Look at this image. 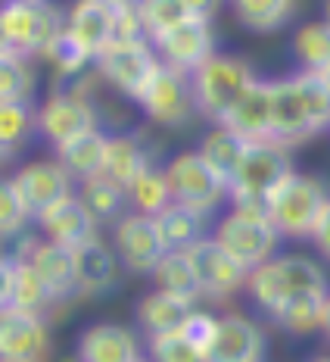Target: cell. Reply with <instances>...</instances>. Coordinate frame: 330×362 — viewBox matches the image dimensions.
<instances>
[{
  "label": "cell",
  "mask_w": 330,
  "mask_h": 362,
  "mask_svg": "<svg viewBox=\"0 0 330 362\" xmlns=\"http://www.w3.org/2000/svg\"><path fill=\"white\" fill-rule=\"evenodd\" d=\"M290 172H293V163H290V153L283 144H277L274 138L250 141L237 175L231 178V203H234V209L268 213V197Z\"/></svg>",
  "instance_id": "obj_1"
},
{
  "label": "cell",
  "mask_w": 330,
  "mask_h": 362,
  "mask_svg": "<svg viewBox=\"0 0 330 362\" xmlns=\"http://www.w3.org/2000/svg\"><path fill=\"white\" fill-rule=\"evenodd\" d=\"M66 28V19L50 0H6L0 10V44L4 54L44 57L50 41Z\"/></svg>",
  "instance_id": "obj_2"
},
{
  "label": "cell",
  "mask_w": 330,
  "mask_h": 362,
  "mask_svg": "<svg viewBox=\"0 0 330 362\" xmlns=\"http://www.w3.org/2000/svg\"><path fill=\"white\" fill-rule=\"evenodd\" d=\"M190 78L193 94H197V112H202L209 122H224L228 112L237 107V100L256 81V72L240 57L212 54Z\"/></svg>",
  "instance_id": "obj_3"
},
{
  "label": "cell",
  "mask_w": 330,
  "mask_h": 362,
  "mask_svg": "<svg viewBox=\"0 0 330 362\" xmlns=\"http://www.w3.org/2000/svg\"><path fill=\"white\" fill-rule=\"evenodd\" d=\"M327 203L330 197L318 178L290 172L268 197V218L287 238H312Z\"/></svg>",
  "instance_id": "obj_4"
},
{
  "label": "cell",
  "mask_w": 330,
  "mask_h": 362,
  "mask_svg": "<svg viewBox=\"0 0 330 362\" xmlns=\"http://www.w3.org/2000/svg\"><path fill=\"white\" fill-rule=\"evenodd\" d=\"M165 178H169L171 197L200 213H212L224 197H231V181L221 172H215V165L200 150L178 153L165 165Z\"/></svg>",
  "instance_id": "obj_5"
},
{
  "label": "cell",
  "mask_w": 330,
  "mask_h": 362,
  "mask_svg": "<svg viewBox=\"0 0 330 362\" xmlns=\"http://www.w3.org/2000/svg\"><path fill=\"white\" fill-rule=\"evenodd\" d=\"M97 72L109 81L116 90H122L131 100H140V94L159 72L162 59L156 54L153 41H109L94 59Z\"/></svg>",
  "instance_id": "obj_6"
},
{
  "label": "cell",
  "mask_w": 330,
  "mask_h": 362,
  "mask_svg": "<svg viewBox=\"0 0 330 362\" xmlns=\"http://www.w3.org/2000/svg\"><path fill=\"white\" fill-rule=\"evenodd\" d=\"M215 238H219V244L224 250L231 256H237V259L252 272L256 266L271 259L281 231L274 228V222L268 218V213L231 209V213L219 222V228H215Z\"/></svg>",
  "instance_id": "obj_7"
},
{
  "label": "cell",
  "mask_w": 330,
  "mask_h": 362,
  "mask_svg": "<svg viewBox=\"0 0 330 362\" xmlns=\"http://www.w3.org/2000/svg\"><path fill=\"white\" fill-rule=\"evenodd\" d=\"M140 107L156 125H184L197 110V94H193V78L190 72L171 69V66H159L153 81L140 94Z\"/></svg>",
  "instance_id": "obj_8"
},
{
  "label": "cell",
  "mask_w": 330,
  "mask_h": 362,
  "mask_svg": "<svg viewBox=\"0 0 330 362\" xmlns=\"http://www.w3.org/2000/svg\"><path fill=\"white\" fill-rule=\"evenodd\" d=\"M112 244L131 272H153L162 256L169 253L159 235V225H156V216L147 213H128L118 218Z\"/></svg>",
  "instance_id": "obj_9"
},
{
  "label": "cell",
  "mask_w": 330,
  "mask_h": 362,
  "mask_svg": "<svg viewBox=\"0 0 330 362\" xmlns=\"http://www.w3.org/2000/svg\"><path fill=\"white\" fill-rule=\"evenodd\" d=\"M94 128H97V112L81 94L56 90L37 110V132L56 147L85 132H94Z\"/></svg>",
  "instance_id": "obj_10"
},
{
  "label": "cell",
  "mask_w": 330,
  "mask_h": 362,
  "mask_svg": "<svg viewBox=\"0 0 330 362\" xmlns=\"http://www.w3.org/2000/svg\"><path fill=\"white\" fill-rule=\"evenodd\" d=\"M190 259H193V269L200 275V284H202V293L209 297L221 300L228 293H234L240 284L250 281V269L231 256L224 247L219 244V238H202L190 247Z\"/></svg>",
  "instance_id": "obj_11"
},
{
  "label": "cell",
  "mask_w": 330,
  "mask_h": 362,
  "mask_svg": "<svg viewBox=\"0 0 330 362\" xmlns=\"http://www.w3.org/2000/svg\"><path fill=\"white\" fill-rule=\"evenodd\" d=\"M153 47L165 66L193 75L212 57V28H209V19H184L181 25L169 28L165 35L156 37Z\"/></svg>",
  "instance_id": "obj_12"
},
{
  "label": "cell",
  "mask_w": 330,
  "mask_h": 362,
  "mask_svg": "<svg viewBox=\"0 0 330 362\" xmlns=\"http://www.w3.org/2000/svg\"><path fill=\"white\" fill-rule=\"evenodd\" d=\"M13 185L19 187L22 200L28 203L35 218L47 213L50 206H56L59 200L72 197V175L59 160H37L22 165L13 175Z\"/></svg>",
  "instance_id": "obj_13"
},
{
  "label": "cell",
  "mask_w": 330,
  "mask_h": 362,
  "mask_svg": "<svg viewBox=\"0 0 330 362\" xmlns=\"http://www.w3.org/2000/svg\"><path fill=\"white\" fill-rule=\"evenodd\" d=\"M47 353V325L41 322V313L6 306L0 313V356L41 362Z\"/></svg>",
  "instance_id": "obj_14"
},
{
  "label": "cell",
  "mask_w": 330,
  "mask_h": 362,
  "mask_svg": "<svg viewBox=\"0 0 330 362\" xmlns=\"http://www.w3.org/2000/svg\"><path fill=\"white\" fill-rule=\"evenodd\" d=\"M312 134L314 125L296 88V78L290 75V78L271 81V138L283 147H293Z\"/></svg>",
  "instance_id": "obj_15"
},
{
  "label": "cell",
  "mask_w": 330,
  "mask_h": 362,
  "mask_svg": "<svg viewBox=\"0 0 330 362\" xmlns=\"http://www.w3.org/2000/svg\"><path fill=\"white\" fill-rule=\"evenodd\" d=\"M35 222L41 225V231L47 240L78 250L81 244H87V240L97 238V222H100V218L87 209L85 200L72 194V197L59 200L56 206H50L47 213H41Z\"/></svg>",
  "instance_id": "obj_16"
},
{
  "label": "cell",
  "mask_w": 330,
  "mask_h": 362,
  "mask_svg": "<svg viewBox=\"0 0 330 362\" xmlns=\"http://www.w3.org/2000/svg\"><path fill=\"white\" fill-rule=\"evenodd\" d=\"M0 297H4V309H28V313H41L44 306L54 300V291L44 284V278L35 272V266L25 256H4L0 266Z\"/></svg>",
  "instance_id": "obj_17"
},
{
  "label": "cell",
  "mask_w": 330,
  "mask_h": 362,
  "mask_svg": "<svg viewBox=\"0 0 330 362\" xmlns=\"http://www.w3.org/2000/svg\"><path fill=\"white\" fill-rule=\"evenodd\" d=\"M262 331L243 315H221L219 331L206 350V362H259Z\"/></svg>",
  "instance_id": "obj_18"
},
{
  "label": "cell",
  "mask_w": 330,
  "mask_h": 362,
  "mask_svg": "<svg viewBox=\"0 0 330 362\" xmlns=\"http://www.w3.org/2000/svg\"><path fill=\"white\" fill-rule=\"evenodd\" d=\"M25 259L44 278V284L54 291V297H69L72 291H78V256H75V247L44 240V244H32Z\"/></svg>",
  "instance_id": "obj_19"
},
{
  "label": "cell",
  "mask_w": 330,
  "mask_h": 362,
  "mask_svg": "<svg viewBox=\"0 0 330 362\" xmlns=\"http://www.w3.org/2000/svg\"><path fill=\"white\" fill-rule=\"evenodd\" d=\"M224 125L240 132L246 141H265L271 138V81L256 78L237 107L228 112Z\"/></svg>",
  "instance_id": "obj_20"
},
{
  "label": "cell",
  "mask_w": 330,
  "mask_h": 362,
  "mask_svg": "<svg viewBox=\"0 0 330 362\" xmlns=\"http://www.w3.org/2000/svg\"><path fill=\"white\" fill-rule=\"evenodd\" d=\"M66 28L78 37L81 47L94 59L109 41H116V25H112V10L100 4H87V0H75V6L66 16Z\"/></svg>",
  "instance_id": "obj_21"
},
{
  "label": "cell",
  "mask_w": 330,
  "mask_h": 362,
  "mask_svg": "<svg viewBox=\"0 0 330 362\" xmlns=\"http://www.w3.org/2000/svg\"><path fill=\"white\" fill-rule=\"evenodd\" d=\"M81 362H138V344L122 325H94L78 341Z\"/></svg>",
  "instance_id": "obj_22"
},
{
  "label": "cell",
  "mask_w": 330,
  "mask_h": 362,
  "mask_svg": "<svg viewBox=\"0 0 330 362\" xmlns=\"http://www.w3.org/2000/svg\"><path fill=\"white\" fill-rule=\"evenodd\" d=\"M106 144H109V134L94 128V132H85V134H78V138L59 144L56 160L66 165V172H69L72 178H78V181L94 178V175H100L103 163H106Z\"/></svg>",
  "instance_id": "obj_23"
},
{
  "label": "cell",
  "mask_w": 330,
  "mask_h": 362,
  "mask_svg": "<svg viewBox=\"0 0 330 362\" xmlns=\"http://www.w3.org/2000/svg\"><path fill=\"white\" fill-rule=\"evenodd\" d=\"M190 313H193V300L175 297V293L156 288L153 293H147V297L140 300L138 322L144 325L149 337H156V334H169V331H181V325L187 322Z\"/></svg>",
  "instance_id": "obj_24"
},
{
  "label": "cell",
  "mask_w": 330,
  "mask_h": 362,
  "mask_svg": "<svg viewBox=\"0 0 330 362\" xmlns=\"http://www.w3.org/2000/svg\"><path fill=\"white\" fill-rule=\"evenodd\" d=\"M156 225H159V235L169 250H190L197 240L206 238V213L178 200H171L156 216Z\"/></svg>",
  "instance_id": "obj_25"
},
{
  "label": "cell",
  "mask_w": 330,
  "mask_h": 362,
  "mask_svg": "<svg viewBox=\"0 0 330 362\" xmlns=\"http://www.w3.org/2000/svg\"><path fill=\"white\" fill-rule=\"evenodd\" d=\"M147 169H149V156L134 134H109L103 172L112 181H118L122 187H131Z\"/></svg>",
  "instance_id": "obj_26"
},
{
  "label": "cell",
  "mask_w": 330,
  "mask_h": 362,
  "mask_svg": "<svg viewBox=\"0 0 330 362\" xmlns=\"http://www.w3.org/2000/svg\"><path fill=\"white\" fill-rule=\"evenodd\" d=\"M327 297L330 293H321V291H296L277 306L271 319L281 328L293 331V334H309V331L321 328V322H324Z\"/></svg>",
  "instance_id": "obj_27"
},
{
  "label": "cell",
  "mask_w": 330,
  "mask_h": 362,
  "mask_svg": "<svg viewBox=\"0 0 330 362\" xmlns=\"http://www.w3.org/2000/svg\"><path fill=\"white\" fill-rule=\"evenodd\" d=\"M149 275L156 278V288L159 291H169V293H175V297H184V300L202 297L200 275H197V269H193V259L187 250H169Z\"/></svg>",
  "instance_id": "obj_28"
},
{
  "label": "cell",
  "mask_w": 330,
  "mask_h": 362,
  "mask_svg": "<svg viewBox=\"0 0 330 362\" xmlns=\"http://www.w3.org/2000/svg\"><path fill=\"white\" fill-rule=\"evenodd\" d=\"M75 256H78V291L81 293H100L116 281V253L100 238L81 244L75 250Z\"/></svg>",
  "instance_id": "obj_29"
},
{
  "label": "cell",
  "mask_w": 330,
  "mask_h": 362,
  "mask_svg": "<svg viewBox=\"0 0 330 362\" xmlns=\"http://www.w3.org/2000/svg\"><path fill=\"white\" fill-rule=\"evenodd\" d=\"M246 147H250V141H246L240 132H234V128L224 125V122H215L212 132L202 138L200 153L215 165V172H221V175L231 181L237 175L240 163H243Z\"/></svg>",
  "instance_id": "obj_30"
},
{
  "label": "cell",
  "mask_w": 330,
  "mask_h": 362,
  "mask_svg": "<svg viewBox=\"0 0 330 362\" xmlns=\"http://www.w3.org/2000/svg\"><path fill=\"white\" fill-rule=\"evenodd\" d=\"M237 22L250 32H274L293 13V0H231Z\"/></svg>",
  "instance_id": "obj_31"
},
{
  "label": "cell",
  "mask_w": 330,
  "mask_h": 362,
  "mask_svg": "<svg viewBox=\"0 0 330 362\" xmlns=\"http://www.w3.org/2000/svg\"><path fill=\"white\" fill-rule=\"evenodd\" d=\"M78 197L87 203V209H91L100 222L116 218L118 213H122L125 200H131L128 197V187H122L118 181H112L106 172H100V175L81 181V194H78Z\"/></svg>",
  "instance_id": "obj_32"
},
{
  "label": "cell",
  "mask_w": 330,
  "mask_h": 362,
  "mask_svg": "<svg viewBox=\"0 0 330 362\" xmlns=\"http://www.w3.org/2000/svg\"><path fill=\"white\" fill-rule=\"evenodd\" d=\"M293 57L299 69L324 72L330 66V22H309L293 37Z\"/></svg>",
  "instance_id": "obj_33"
},
{
  "label": "cell",
  "mask_w": 330,
  "mask_h": 362,
  "mask_svg": "<svg viewBox=\"0 0 330 362\" xmlns=\"http://www.w3.org/2000/svg\"><path fill=\"white\" fill-rule=\"evenodd\" d=\"M35 94V69L28 57L0 54V103L32 100Z\"/></svg>",
  "instance_id": "obj_34"
},
{
  "label": "cell",
  "mask_w": 330,
  "mask_h": 362,
  "mask_svg": "<svg viewBox=\"0 0 330 362\" xmlns=\"http://www.w3.org/2000/svg\"><path fill=\"white\" fill-rule=\"evenodd\" d=\"M246 284H250L252 300H256L268 315H274L277 306L290 297V288H287V281H283L277 259H268V262H262V266H256L250 272V281Z\"/></svg>",
  "instance_id": "obj_35"
},
{
  "label": "cell",
  "mask_w": 330,
  "mask_h": 362,
  "mask_svg": "<svg viewBox=\"0 0 330 362\" xmlns=\"http://www.w3.org/2000/svg\"><path fill=\"white\" fill-rule=\"evenodd\" d=\"M35 128H37V110L28 107V100L0 103V147H4V153L19 150Z\"/></svg>",
  "instance_id": "obj_36"
},
{
  "label": "cell",
  "mask_w": 330,
  "mask_h": 362,
  "mask_svg": "<svg viewBox=\"0 0 330 362\" xmlns=\"http://www.w3.org/2000/svg\"><path fill=\"white\" fill-rule=\"evenodd\" d=\"M128 197L138 206V213H147V216H159L175 200L171 197L169 178H165V169H153V165L128 187Z\"/></svg>",
  "instance_id": "obj_37"
},
{
  "label": "cell",
  "mask_w": 330,
  "mask_h": 362,
  "mask_svg": "<svg viewBox=\"0 0 330 362\" xmlns=\"http://www.w3.org/2000/svg\"><path fill=\"white\" fill-rule=\"evenodd\" d=\"M293 78H296L299 94H302L305 110H309V119H312L314 132L330 128V88H327L324 75H321V72H309V69H299Z\"/></svg>",
  "instance_id": "obj_38"
},
{
  "label": "cell",
  "mask_w": 330,
  "mask_h": 362,
  "mask_svg": "<svg viewBox=\"0 0 330 362\" xmlns=\"http://www.w3.org/2000/svg\"><path fill=\"white\" fill-rule=\"evenodd\" d=\"M140 16H144L149 41H156L169 28L181 25L184 19H197V16H190L184 0H140Z\"/></svg>",
  "instance_id": "obj_39"
},
{
  "label": "cell",
  "mask_w": 330,
  "mask_h": 362,
  "mask_svg": "<svg viewBox=\"0 0 330 362\" xmlns=\"http://www.w3.org/2000/svg\"><path fill=\"white\" fill-rule=\"evenodd\" d=\"M277 266H281V275L287 281L290 293L296 291H321L327 293V278L321 272L318 262H312L309 256H299V253H290V256H277Z\"/></svg>",
  "instance_id": "obj_40"
},
{
  "label": "cell",
  "mask_w": 330,
  "mask_h": 362,
  "mask_svg": "<svg viewBox=\"0 0 330 362\" xmlns=\"http://www.w3.org/2000/svg\"><path fill=\"white\" fill-rule=\"evenodd\" d=\"M44 59H47L59 75H78L94 57L81 47V41L69 32V28H63V32L50 41V47L44 50Z\"/></svg>",
  "instance_id": "obj_41"
},
{
  "label": "cell",
  "mask_w": 330,
  "mask_h": 362,
  "mask_svg": "<svg viewBox=\"0 0 330 362\" xmlns=\"http://www.w3.org/2000/svg\"><path fill=\"white\" fill-rule=\"evenodd\" d=\"M149 353L156 362H206V353L197 344H190L181 331L149 337Z\"/></svg>",
  "instance_id": "obj_42"
},
{
  "label": "cell",
  "mask_w": 330,
  "mask_h": 362,
  "mask_svg": "<svg viewBox=\"0 0 330 362\" xmlns=\"http://www.w3.org/2000/svg\"><path fill=\"white\" fill-rule=\"evenodd\" d=\"M28 218H35L32 209H28V203L22 200V194H19V187L13 185V178H6L4 185H0V231H4V238H13Z\"/></svg>",
  "instance_id": "obj_43"
},
{
  "label": "cell",
  "mask_w": 330,
  "mask_h": 362,
  "mask_svg": "<svg viewBox=\"0 0 330 362\" xmlns=\"http://www.w3.org/2000/svg\"><path fill=\"white\" fill-rule=\"evenodd\" d=\"M109 10L112 25H116V41H149L144 16H140V0H122Z\"/></svg>",
  "instance_id": "obj_44"
},
{
  "label": "cell",
  "mask_w": 330,
  "mask_h": 362,
  "mask_svg": "<svg viewBox=\"0 0 330 362\" xmlns=\"http://www.w3.org/2000/svg\"><path fill=\"white\" fill-rule=\"evenodd\" d=\"M215 331H219V319H215L212 313H197V309L187 315V322L181 325V334H184L190 344H197L202 353L209 350V344H212Z\"/></svg>",
  "instance_id": "obj_45"
},
{
  "label": "cell",
  "mask_w": 330,
  "mask_h": 362,
  "mask_svg": "<svg viewBox=\"0 0 330 362\" xmlns=\"http://www.w3.org/2000/svg\"><path fill=\"white\" fill-rule=\"evenodd\" d=\"M312 240H314V247L321 250V256H324V259H330V203L324 206V213H321L318 225H314Z\"/></svg>",
  "instance_id": "obj_46"
},
{
  "label": "cell",
  "mask_w": 330,
  "mask_h": 362,
  "mask_svg": "<svg viewBox=\"0 0 330 362\" xmlns=\"http://www.w3.org/2000/svg\"><path fill=\"white\" fill-rule=\"evenodd\" d=\"M184 4H187V10H190V16H197V19H212L215 13H219L221 0H184Z\"/></svg>",
  "instance_id": "obj_47"
},
{
  "label": "cell",
  "mask_w": 330,
  "mask_h": 362,
  "mask_svg": "<svg viewBox=\"0 0 330 362\" xmlns=\"http://www.w3.org/2000/svg\"><path fill=\"white\" fill-rule=\"evenodd\" d=\"M321 331H324L327 341H330V297H327V306H324V322H321Z\"/></svg>",
  "instance_id": "obj_48"
},
{
  "label": "cell",
  "mask_w": 330,
  "mask_h": 362,
  "mask_svg": "<svg viewBox=\"0 0 330 362\" xmlns=\"http://www.w3.org/2000/svg\"><path fill=\"white\" fill-rule=\"evenodd\" d=\"M87 4H100V6H116V4H122V0H87Z\"/></svg>",
  "instance_id": "obj_49"
},
{
  "label": "cell",
  "mask_w": 330,
  "mask_h": 362,
  "mask_svg": "<svg viewBox=\"0 0 330 362\" xmlns=\"http://www.w3.org/2000/svg\"><path fill=\"white\" fill-rule=\"evenodd\" d=\"M321 75H324V81H327V88H330V66H327V69L321 72Z\"/></svg>",
  "instance_id": "obj_50"
},
{
  "label": "cell",
  "mask_w": 330,
  "mask_h": 362,
  "mask_svg": "<svg viewBox=\"0 0 330 362\" xmlns=\"http://www.w3.org/2000/svg\"><path fill=\"white\" fill-rule=\"evenodd\" d=\"M324 16H327V22H330V0L324 4Z\"/></svg>",
  "instance_id": "obj_51"
},
{
  "label": "cell",
  "mask_w": 330,
  "mask_h": 362,
  "mask_svg": "<svg viewBox=\"0 0 330 362\" xmlns=\"http://www.w3.org/2000/svg\"><path fill=\"white\" fill-rule=\"evenodd\" d=\"M312 362H330V356H314Z\"/></svg>",
  "instance_id": "obj_52"
},
{
  "label": "cell",
  "mask_w": 330,
  "mask_h": 362,
  "mask_svg": "<svg viewBox=\"0 0 330 362\" xmlns=\"http://www.w3.org/2000/svg\"><path fill=\"white\" fill-rule=\"evenodd\" d=\"M138 362H156V359H138Z\"/></svg>",
  "instance_id": "obj_53"
},
{
  "label": "cell",
  "mask_w": 330,
  "mask_h": 362,
  "mask_svg": "<svg viewBox=\"0 0 330 362\" xmlns=\"http://www.w3.org/2000/svg\"><path fill=\"white\" fill-rule=\"evenodd\" d=\"M4 362H22V359H4Z\"/></svg>",
  "instance_id": "obj_54"
}]
</instances>
